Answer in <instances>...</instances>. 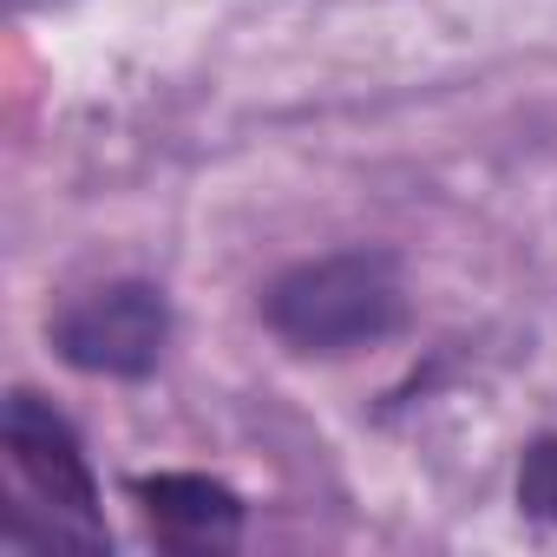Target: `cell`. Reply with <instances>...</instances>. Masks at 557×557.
<instances>
[{
    "label": "cell",
    "instance_id": "cell-1",
    "mask_svg": "<svg viewBox=\"0 0 557 557\" xmlns=\"http://www.w3.org/2000/svg\"><path fill=\"white\" fill-rule=\"evenodd\" d=\"M262 322L296 355H348L374 348L407 322L400 262L387 249H335L315 262H296L269 283Z\"/></svg>",
    "mask_w": 557,
    "mask_h": 557
},
{
    "label": "cell",
    "instance_id": "cell-4",
    "mask_svg": "<svg viewBox=\"0 0 557 557\" xmlns=\"http://www.w3.org/2000/svg\"><path fill=\"white\" fill-rule=\"evenodd\" d=\"M138 511H145V531L184 557H210V550H230L243 537V498L203 472L138 479Z\"/></svg>",
    "mask_w": 557,
    "mask_h": 557
},
{
    "label": "cell",
    "instance_id": "cell-3",
    "mask_svg": "<svg viewBox=\"0 0 557 557\" xmlns=\"http://www.w3.org/2000/svg\"><path fill=\"white\" fill-rule=\"evenodd\" d=\"M53 348L79 374L145 381L171 348V302L158 283L125 275V283H106V289H92L53 315Z\"/></svg>",
    "mask_w": 557,
    "mask_h": 557
},
{
    "label": "cell",
    "instance_id": "cell-2",
    "mask_svg": "<svg viewBox=\"0 0 557 557\" xmlns=\"http://www.w3.org/2000/svg\"><path fill=\"white\" fill-rule=\"evenodd\" d=\"M0 440H8V459L21 472V485L47 505V518L60 524L66 544L79 550H106L112 531L99 518V479L86 466V446L73 433L66 413H53V400L40 394H8V413H0Z\"/></svg>",
    "mask_w": 557,
    "mask_h": 557
}]
</instances>
